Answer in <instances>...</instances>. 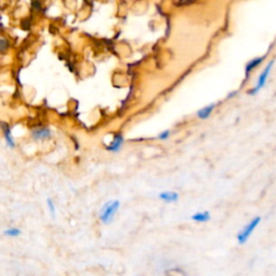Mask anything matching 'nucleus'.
<instances>
[{
  "mask_svg": "<svg viewBox=\"0 0 276 276\" xmlns=\"http://www.w3.org/2000/svg\"><path fill=\"white\" fill-rule=\"evenodd\" d=\"M260 221H261V218L260 217H256V218H254L253 220H250V222H248V224H247L243 227V229L240 231V233L237 234V242H239L241 245L245 244L246 242L248 241L249 236L255 231L256 227H258V225L260 224Z\"/></svg>",
  "mask_w": 276,
  "mask_h": 276,
  "instance_id": "nucleus-2",
  "label": "nucleus"
},
{
  "mask_svg": "<svg viewBox=\"0 0 276 276\" xmlns=\"http://www.w3.org/2000/svg\"><path fill=\"white\" fill-rule=\"evenodd\" d=\"M191 219L195 222H207L211 220V212L207 211H197L195 214H193Z\"/></svg>",
  "mask_w": 276,
  "mask_h": 276,
  "instance_id": "nucleus-7",
  "label": "nucleus"
},
{
  "mask_svg": "<svg viewBox=\"0 0 276 276\" xmlns=\"http://www.w3.org/2000/svg\"><path fill=\"white\" fill-rule=\"evenodd\" d=\"M2 132H3V137H4V139H6L7 145L9 147L13 149L14 147H16V143H14V138L12 137V135H11L10 129H9V127H7L6 124L2 125Z\"/></svg>",
  "mask_w": 276,
  "mask_h": 276,
  "instance_id": "nucleus-8",
  "label": "nucleus"
},
{
  "mask_svg": "<svg viewBox=\"0 0 276 276\" xmlns=\"http://www.w3.org/2000/svg\"><path fill=\"white\" fill-rule=\"evenodd\" d=\"M51 130L49 128L37 129L32 132V137L36 140H45L51 137Z\"/></svg>",
  "mask_w": 276,
  "mask_h": 276,
  "instance_id": "nucleus-5",
  "label": "nucleus"
},
{
  "mask_svg": "<svg viewBox=\"0 0 276 276\" xmlns=\"http://www.w3.org/2000/svg\"><path fill=\"white\" fill-rule=\"evenodd\" d=\"M21 230L17 229V227H9V229L3 232V234L9 237H17L21 235Z\"/></svg>",
  "mask_w": 276,
  "mask_h": 276,
  "instance_id": "nucleus-11",
  "label": "nucleus"
},
{
  "mask_svg": "<svg viewBox=\"0 0 276 276\" xmlns=\"http://www.w3.org/2000/svg\"><path fill=\"white\" fill-rule=\"evenodd\" d=\"M215 108V104H211L210 106H206V107L204 108H202L201 110H198L197 111V117L202 119V120H205L207 119L210 115L212 113V110H214Z\"/></svg>",
  "mask_w": 276,
  "mask_h": 276,
  "instance_id": "nucleus-9",
  "label": "nucleus"
},
{
  "mask_svg": "<svg viewBox=\"0 0 276 276\" xmlns=\"http://www.w3.org/2000/svg\"><path fill=\"white\" fill-rule=\"evenodd\" d=\"M47 204H48V208H49V211L51 212V215H52V216H55L56 208H55L54 203H53V201L51 200L50 197L47 198Z\"/></svg>",
  "mask_w": 276,
  "mask_h": 276,
  "instance_id": "nucleus-12",
  "label": "nucleus"
},
{
  "mask_svg": "<svg viewBox=\"0 0 276 276\" xmlns=\"http://www.w3.org/2000/svg\"><path fill=\"white\" fill-rule=\"evenodd\" d=\"M171 136V130H164V132H161L158 135V139L160 140H166Z\"/></svg>",
  "mask_w": 276,
  "mask_h": 276,
  "instance_id": "nucleus-13",
  "label": "nucleus"
},
{
  "mask_svg": "<svg viewBox=\"0 0 276 276\" xmlns=\"http://www.w3.org/2000/svg\"><path fill=\"white\" fill-rule=\"evenodd\" d=\"M159 198L166 203H174V202L178 201L179 195L177 192H174V191H164V192L160 193Z\"/></svg>",
  "mask_w": 276,
  "mask_h": 276,
  "instance_id": "nucleus-6",
  "label": "nucleus"
},
{
  "mask_svg": "<svg viewBox=\"0 0 276 276\" xmlns=\"http://www.w3.org/2000/svg\"><path fill=\"white\" fill-rule=\"evenodd\" d=\"M273 65H274V60H273V61H270V62L268 63V65L265 66V68L262 70V72H261L260 76H259L258 81H257V84H256V88H254L253 90H251V91L249 92L250 95L257 94V93H258V92L265 85L266 80H268V77H269V75H270V72H271V70H272V68H273Z\"/></svg>",
  "mask_w": 276,
  "mask_h": 276,
  "instance_id": "nucleus-3",
  "label": "nucleus"
},
{
  "mask_svg": "<svg viewBox=\"0 0 276 276\" xmlns=\"http://www.w3.org/2000/svg\"><path fill=\"white\" fill-rule=\"evenodd\" d=\"M120 206H121V203L119 200L106 202L104 206L100 208V211H99L100 221L105 225H109L110 222L114 219V217L115 215H117Z\"/></svg>",
  "mask_w": 276,
  "mask_h": 276,
  "instance_id": "nucleus-1",
  "label": "nucleus"
},
{
  "mask_svg": "<svg viewBox=\"0 0 276 276\" xmlns=\"http://www.w3.org/2000/svg\"><path fill=\"white\" fill-rule=\"evenodd\" d=\"M124 143V137L121 133H115L111 142L106 146V150L109 152H119Z\"/></svg>",
  "mask_w": 276,
  "mask_h": 276,
  "instance_id": "nucleus-4",
  "label": "nucleus"
},
{
  "mask_svg": "<svg viewBox=\"0 0 276 276\" xmlns=\"http://www.w3.org/2000/svg\"><path fill=\"white\" fill-rule=\"evenodd\" d=\"M264 60V57H257V59L251 60L248 64L246 66V76H249V74L253 71L255 68H257L260 64L261 62Z\"/></svg>",
  "mask_w": 276,
  "mask_h": 276,
  "instance_id": "nucleus-10",
  "label": "nucleus"
}]
</instances>
